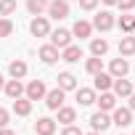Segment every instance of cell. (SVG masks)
<instances>
[{"mask_svg": "<svg viewBox=\"0 0 135 135\" xmlns=\"http://www.w3.org/2000/svg\"><path fill=\"white\" fill-rule=\"evenodd\" d=\"M58 88L61 90H77V77L72 72H61L58 74Z\"/></svg>", "mask_w": 135, "mask_h": 135, "instance_id": "cell-23", "label": "cell"}, {"mask_svg": "<svg viewBox=\"0 0 135 135\" xmlns=\"http://www.w3.org/2000/svg\"><path fill=\"white\" fill-rule=\"evenodd\" d=\"M119 56H135V35H124L119 40Z\"/></svg>", "mask_w": 135, "mask_h": 135, "instance_id": "cell-20", "label": "cell"}, {"mask_svg": "<svg viewBox=\"0 0 135 135\" xmlns=\"http://www.w3.org/2000/svg\"><path fill=\"white\" fill-rule=\"evenodd\" d=\"M117 8H119L122 13H127V11L135 8V0H117Z\"/></svg>", "mask_w": 135, "mask_h": 135, "instance_id": "cell-30", "label": "cell"}, {"mask_svg": "<svg viewBox=\"0 0 135 135\" xmlns=\"http://www.w3.org/2000/svg\"><path fill=\"white\" fill-rule=\"evenodd\" d=\"M58 58H61V53H58V48H56V45H50V42H48V45H42V48H40V61H42V64H48V66H50V64H56Z\"/></svg>", "mask_w": 135, "mask_h": 135, "instance_id": "cell-14", "label": "cell"}, {"mask_svg": "<svg viewBox=\"0 0 135 135\" xmlns=\"http://www.w3.org/2000/svg\"><path fill=\"white\" fill-rule=\"evenodd\" d=\"M114 24H117V19L111 11H101L93 19V29H98V32H109V29H114Z\"/></svg>", "mask_w": 135, "mask_h": 135, "instance_id": "cell-2", "label": "cell"}, {"mask_svg": "<svg viewBox=\"0 0 135 135\" xmlns=\"http://www.w3.org/2000/svg\"><path fill=\"white\" fill-rule=\"evenodd\" d=\"M132 122V109L130 106H119V109H114V114H111V124H117V127H127Z\"/></svg>", "mask_w": 135, "mask_h": 135, "instance_id": "cell-6", "label": "cell"}, {"mask_svg": "<svg viewBox=\"0 0 135 135\" xmlns=\"http://www.w3.org/2000/svg\"><path fill=\"white\" fill-rule=\"evenodd\" d=\"M45 93H48V90H45V82H42V80H32V82L24 88V95H27L29 101H42Z\"/></svg>", "mask_w": 135, "mask_h": 135, "instance_id": "cell-4", "label": "cell"}, {"mask_svg": "<svg viewBox=\"0 0 135 135\" xmlns=\"http://www.w3.org/2000/svg\"><path fill=\"white\" fill-rule=\"evenodd\" d=\"M8 119H11V114H8L3 106H0V127H8Z\"/></svg>", "mask_w": 135, "mask_h": 135, "instance_id": "cell-33", "label": "cell"}, {"mask_svg": "<svg viewBox=\"0 0 135 135\" xmlns=\"http://www.w3.org/2000/svg\"><path fill=\"white\" fill-rule=\"evenodd\" d=\"M95 103H98V111H114L117 109V95L103 90L101 95H95Z\"/></svg>", "mask_w": 135, "mask_h": 135, "instance_id": "cell-9", "label": "cell"}, {"mask_svg": "<svg viewBox=\"0 0 135 135\" xmlns=\"http://www.w3.org/2000/svg\"><path fill=\"white\" fill-rule=\"evenodd\" d=\"M16 11V0H0V16H11Z\"/></svg>", "mask_w": 135, "mask_h": 135, "instance_id": "cell-29", "label": "cell"}, {"mask_svg": "<svg viewBox=\"0 0 135 135\" xmlns=\"http://www.w3.org/2000/svg\"><path fill=\"white\" fill-rule=\"evenodd\" d=\"M45 11H48V19L61 21V19H66V16H69V0H50Z\"/></svg>", "mask_w": 135, "mask_h": 135, "instance_id": "cell-1", "label": "cell"}, {"mask_svg": "<svg viewBox=\"0 0 135 135\" xmlns=\"http://www.w3.org/2000/svg\"><path fill=\"white\" fill-rule=\"evenodd\" d=\"M127 72H130V64H127L124 56H119V58H114L109 64V74L111 77H127Z\"/></svg>", "mask_w": 135, "mask_h": 135, "instance_id": "cell-10", "label": "cell"}, {"mask_svg": "<svg viewBox=\"0 0 135 135\" xmlns=\"http://www.w3.org/2000/svg\"><path fill=\"white\" fill-rule=\"evenodd\" d=\"M56 111H58V119H56V122H61V124L77 122V109H74V106H58Z\"/></svg>", "mask_w": 135, "mask_h": 135, "instance_id": "cell-16", "label": "cell"}, {"mask_svg": "<svg viewBox=\"0 0 135 135\" xmlns=\"http://www.w3.org/2000/svg\"><path fill=\"white\" fill-rule=\"evenodd\" d=\"M29 32H32L35 37H48V35H50L48 19H45V16H35V19L29 21Z\"/></svg>", "mask_w": 135, "mask_h": 135, "instance_id": "cell-5", "label": "cell"}, {"mask_svg": "<svg viewBox=\"0 0 135 135\" xmlns=\"http://www.w3.org/2000/svg\"><path fill=\"white\" fill-rule=\"evenodd\" d=\"M3 85H6V80H3V74H0V90H3Z\"/></svg>", "mask_w": 135, "mask_h": 135, "instance_id": "cell-37", "label": "cell"}, {"mask_svg": "<svg viewBox=\"0 0 135 135\" xmlns=\"http://www.w3.org/2000/svg\"><path fill=\"white\" fill-rule=\"evenodd\" d=\"M93 35V24L90 21H74V27H72V37H80V40H85V37H90Z\"/></svg>", "mask_w": 135, "mask_h": 135, "instance_id": "cell-17", "label": "cell"}, {"mask_svg": "<svg viewBox=\"0 0 135 135\" xmlns=\"http://www.w3.org/2000/svg\"><path fill=\"white\" fill-rule=\"evenodd\" d=\"M114 95L117 98H127L130 93H132V82L130 80H124V77H114Z\"/></svg>", "mask_w": 135, "mask_h": 135, "instance_id": "cell-15", "label": "cell"}, {"mask_svg": "<svg viewBox=\"0 0 135 135\" xmlns=\"http://www.w3.org/2000/svg\"><path fill=\"white\" fill-rule=\"evenodd\" d=\"M3 93H6V95H8L11 101L21 98V95H24V85H21V80H13V77H11V80H8V82L3 85Z\"/></svg>", "mask_w": 135, "mask_h": 135, "instance_id": "cell-12", "label": "cell"}, {"mask_svg": "<svg viewBox=\"0 0 135 135\" xmlns=\"http://www.w3.org/2000/svg\"><path fill=\"white\" fill-rule=\"evenodd\" d=\"M101 3H106V6H117V0H101Z\"/></svg>", "mask_w": 135, "mask_h": 135, "instance_id": "cell-36", "label": "cell"}, {"mask_svg": "<svg viewBox=\"0 0 135 135\" xmlns=\"http://www.w3.org/2000/svg\"><path fill=\"white\" fill-rule=\"evenodd\" d=\"M90 127H93L95 132L109 130V127H111V117H109V111H95V114L90 117Z\"/></svg>", "mask_w": 135, "mask_h": 135, "instance_id": "cell-8", "label": "cell"}, {"mask_svg": "<svg viewBox=\"0 0 135 135\" xmlns=\"http://www.w3.org/2000/svg\"><path fill=\"white\" fill-rule=\"evenodd\" d=\"M119 29H122L124 35H132V32H135V16L122 13V16H119Z\"/></svg>", "mask_w": 135, "mask_h": 135, "instance_id": "cell-27", "label": "cell"}, {"mask_svg": "<svg viewBox=\"0 0 135 135\" xmlns=\"http://www.w3.org/2000/svg\"><path fill=\"white\" fill-rule=\"evenodd\" d=\"M95 6H98V0H80L82 11H95Z\"/></svg>", "mask_w": 135, "mask_h": 135, "instance_id": "cell-32", "label": "cell"}, {"mask_svg": "<svg viewBox=\"0 0 135 135\" xmlns=\"http://www.w3.org/2000/svg\"><path fill=\"white\" fill-rule=\"evenodd\" d=\"M111 85H114V77H111L109 72H98V74H95V80H93V90H95V93L111 90Z\"/></svg>", "mask_w": 135, "mask_h": 135, "instance_id": "cell-11", "label": "cell"}, {"mask_svg": "<svg viewBox=\"0 0 135 135\" xmlns=\"http://www.w3.org/2000/svg\"><path fill=\"white\" fill-rule=\"evenodd\" d=\"M48 3H50V0H27V11L32 16H42V11L48 8Z\"/></svg>", "mask_w": 135, "mask_h": 135, "instance_id": "cell-25", "label": "cell"}, {"mask_svg": "<svg viewBox=\"0 0 135 135\" xmlns=\"http://www.w3.org/2000/svg\"><path fill=\"white\" fill-rule=\"evenodd\" d=\"M0 135H16L13 130H8V127H0Z\"/></svg>", "mask_w": 135, "mask_h": 135, "instance_id": "cell-35", "label": "cell"}, {"mask_svg": "<svg viewBox=\"0 0 135 135\" xmlns=\"http://www.w3.org/2000/svg\"><path fill=\"white\" fill-rule=\"evenodd\" d=\"M61 58H64L66 64H77V61L82 58V48H80V45H66V48L61 50Z\"/></svg>", "mask_w": 135, "mask_h": 135, "instance_id": "cell-18", "label": "cell"}, {"mask_svg": "<svg viewBox=\"0 0 135 135\" xmlns=\"http://www.w3.org/2000/svg\"><path fill=\"white\" fill-rule=\"evenodd\" d=\"M119 135H122V132H119Z\"/></svg>", "mask_w": 135, "mask_h": 135, "instance_id": "cell-39", "label": "cell"}, {"mask_svg": "<svg viewBox=\"0 0 135 135\" xmlns=\"http://www.w3.org/2000/svg\"><path fill=\"white\" fill-rule=\"evenodd\" d=\"M8 74H11L13 80H24V77H27V64L19 61V58L11 61V64H8Z\"/></svg>", "mask_w": 135, "mask_h": 135, "instance_id": "cell-22", "label": "cell"}, {"mask_svg": "<svg viewBox=\"0 0 135 135\" xmlns=\"http://www.w3.org/2000/svg\"><path fill=\"white\" fill-rule=\"evenodd\" d=\"M88 135H103V132H95V130H93V132H88Z\"/></svg>", "mask_w": 135, "mask_h": 135, "instance_id": "cell-38", "label": "cell"}, {"mask_svg": "<svg viewBox=\"0 0 135 135\" xmlns=\"http://www.w3.org/2000/svg\"><path fill=\"white\" fill-rule=\"evenodd\" d=\"M50 45H56L58 50H64L66 45H72V29H53L50 32Z\"/></svg>", "mask_w": 135, "mask_h": 135, "instance_id": "cell-3", "label": "cell"}, {"mask_svg": "<svg viewBox=\"0 0 135 135\" xmlns=\"http://www.w3.org/2000/svg\"><path fill=\"white\" fill-rule=\"evenodd\" d=\"M13 111H16V117H29V111H32V101H29L27 95L16 98V101H13Z\"/></svg>", "mask_w": 135, "mask_h": 135, "instance_id": "cell-21", "label": "cell"}, {"mask_svg": "<svg viewBox=\"0 0 135 135\" xmlns=\"http://www.w3.org/2000/svg\"><path fill=\"white\" fill-rule=\"evenodd\" d=\"M127 98H130V109H132V111H135V90H132V93H130V95H127Z\"/></svg>", "mask_w": 135, "mask_h": 135, "instance_id": "cell-34", "label": "cell"}, {"mask_svg": "<svg viewBox=\"0 0 135 135\" xmlns=\"http://www.w3.org/2000/svg\"><path fill=\"white\" fill-rule=\"evenodd\" d=\"M85 72L88 74H98V72H103V61H101V56H93V58H88L85 61Z\"/></svg>", "mask_w": 135, "mask_h": 135, "instance_id": "cell-26", "label": "cell"}, {"mask_svg": "<svg viewBox=\"0 0 135 135\" xmlns=\"http://www.w3.org/2000/svg\"><path fill=\"white\" fill-rule=\"evenodd\" d=\"M77 103L80 106H93L95 103V90L93 88H77Z\"/></svg>", "mask_w": 135, "mask_h": 135, "instance_id": "cell-19", "label": "cell"}, {"mask_svg": "<svg viewBox=\"0 0 135 135\" xmlns=\"http://www.w3.org/2000/svg\"><path fill=\"white\" fill-rule=\"evenodd\" d=\"M64 98H66V90H61V88H53V90L45 93V103H48L50 111H56L58 106H64Z\"/></svg>", "mask_w": 135, "mask_h": 135, "instance_id": "cell-7", "label": "cell"}, {"mask_svg": "<svg viewBox=\"0 0 135 135\" xmlns=\"http://www.w3.org/2000/svg\"><path fill=\"white\" fill-rule=\"evenodd\" d=\"M56 119H50V117H40L37 122H35V132L37 135H53L56 132Z\"/></svg>", "mask_w": 135, "mask_h": 135, "instance_id": "cell-13", "label": "cell"}, {"mask_svg": "<svg viewBox=\"0 0 135 135\" xmlns=\"http://www.w3.org/2000/svg\"><path fill=\"white\" fill-rule=\"evenodd\" d=\"M11 35H13V24H11L8 16H3V19H0V40H3V37H11Z\"/></svg>", "mask_w": 135, "mask_h": 135, "instance_id": "cell-28", "label": "cell"}, {"mask_svg": "<svg viewBox=\"0 0 135 135\" xmlns=\"http://www.w3.org/2000/svg\"><path fill=\"white\" fill-rule=\"evenodd\" d=\"M61 135H85L80 127H74V124H64V130H61Z\"/></svg>", "mask_w": 135, "mask_h": 135, "instance_id": "cell-31", "label": "cell"}, {"mask_svg": "<svg viewBox=\"0 0 135 135\" xmlns=\"http://www.w3.org/2000/svg\"><path fill=\"white\" fill-rule=\"evenodd\" d=\"M106 50H109V42L103 37H93L90 40V53L93 56H106Z\"/></svg>", "mask_w": 135, "mask_h": 135, "instance_id": "cell-24", "label": "cell"}, {"mask_svg": "<svg viewBox=\"0 0 135 135\" xmlns=\"http://www.w3.org/2000/svg\"><path fill=\"white\" fill-rule=\"evenodd\" d=\"M132 135H135V132H132Z\"/></svg>", "mask_w": 135, "mask_h": 135, "instance_id": "cell-40", "label": "cell"}]
</instances>
